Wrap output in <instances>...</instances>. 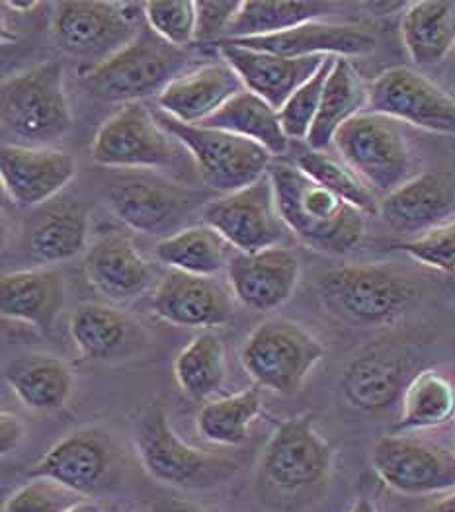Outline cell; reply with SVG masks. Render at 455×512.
<instances>
[{"label": "cell", "instance_id": "34", "mask_svg": "<svg viewBox=\"0 0 455 512\" xmlns=\"http://www.w3.org/2000/svg\"><path fill=\"white\" fill-rule=\"evenodd\" d=\"M455 421V385L436 370L414 374L401 397L395 434L438 428Z\"/></svg>", "mask_w": 455, "mask_h": 512}, {"label": "cell", "instance_id": "51", "mask_svg": "<svg viewBox=\"0 0 455 512\" xmlns=\"http://www.w3.org/2000/svg\"><path fill=\"white\" fill-rule=\"evenodd\" d=\"M112 512H120V511H112Z\"/></svg>", "mask_w": 455, "mask_h": 512}, {"label": "cell", "instance_id": "48", "mask_svg": "<svg viewBox=\"0 0 455 512\" xmlns=\"http://www.w3.org/2000/svg\"><path fill=\"white\" fill-rule=\"evenodd\" d=\"M69 512H104L102 511V507L96 503V501H92V499H83L81 503H77L73 509Z\"/></svg>", "mask_w": 455, "mask_h": 512}, {"label": "cell", "instance_id": "39", "mask_svg": "<svg viewBox=\"0 0 455 512\" xmlns=\"http://www.w3.org/2000/svg\"><path fill=\"white\" fill-rule=\"evenodd\" d=\"M334 61L336 57H327L323 67L305 85L299 86L288 98V102L278 110L282 128L290 139L307 141L313 124L317 120L323 92L334 67Z\"/></svg>", "mask_w": 455, "mask_h": 512}, {"label": "cell", "instance_id": "33", "mask_svg": "<svg viewBox=\"0 0 455 512\" xmlns=\"http://www.w3.org/2000/svg\"><path fill=\"white\" fill-rule=\"evenodd\" d=\"M321 0H245L225 40H250L284 34L307 22H317L331 10Z\"/></svg>", "mask_w": 455, "mask_h": 512}, {"label": "cell", "instance_id": "37", "mask_svg": "<svg viewBox=\"0 0 455 512\" xmlns=\"http://www.w3.org/2000/svg\"><path fill=\"white\" fill-rule=\"evenodd\" d=\"M262 395L250 387L237 395L213 399L198 413V432L217 446H239L249 438L250 427L262 413Z\"/></svg>", "mask_w": 455, "mask_h": 512}, {"label": "cell", "instance_id": "5", "mask_svg": "<svg viewBox=\"0 0 455 512\" xmlns=\"http://www.w3.org/2000/svg\"><path fill=\"white\" fill-rule=\"evenodd\" d=\"M133 444L143 470L176 489H209L229 479L237 466L184 442L170 425L161 403L147 405L133 428Z\"/></svg>", "mask_w": 455, "mask_h": 512}, {"label": "cell", "instance_id": "23", "mask_svg": "<svg viewBox=\"0 0 455 512\" xmlns=\"http://www.w3.org/2000/svg\"><path fill=\"white\" fill-rule=\"evenodd\" d=\"M411 358L397 348H372L354 358L342 374L340 389L350 407L381 413L401 401L411 382Z\"/></svg>", "mask_w": 455, "mask_h": 512}, {"label": "cell", "instance_id": "31", "mask_svg": "<svg viewBox=\"0 0 455 512\" xmlns=\"http://www.w3.org/2000/svg\"><path fill=\"white\" fill-rule=\"evenodd\" d=\"M401 40L416 65H438L455 47L454 0L411 2L401 18Z\"/></svg>", "mask_w": 455, "mask_h": 512}, {"label": "cell", "instance_id": "41", "mask_svg": "<svg viewBox=\"0 0 455 512\" xmlns=\"http://www.w3.org/2000/svg\"><path fill=\"white\" fill-rule=\"evenodd\" d=\"M83 499L53 479L34 477L6 499L2 512H69Z\"/></svg>", "mask_w": 455, "mask_h": 512}, {"label": "cell", "instance_id": "17", "mask_svg": "<svg viewBox=\"0 0 455 512\" xmlns=\"http://www.w3.org/2000/svg\"><path fill=\"white\" fill-rule=\"evenodd\" d=\"M77 174V161L55 147H22L4 143L0 178L10 200L20 208H40L61 194Z\"/></svg>", "mask_w": 455, "mask_h": 512}, {"label": "cell", "instance_id": "49", "mask_svg": "<svg viewBox=\"0 0 455 512\" xmlns=\"http://www.w3.org/2000/svg\"><path fill=\"white\" fill-rule=\"evenodd\" d=\"M350 512H379L368 497H360Z\"/></svg>", "mask_w": 455, "mask_h": 512}, {"label": "cell", "instance_id": "4", "mask_svg": "<svg viewBox=\"0 0 455 512\" xmlns=\"http://www.w3.org/2000/svg\"><path fill=\"white\" fill-rule=\"evenodd\" d=\"M317 286L332 315L354 327L391 325L420 299L413 278L383 264L334 266Z\"/></svg>", "mask_w": 455, "mask_h": 512}, {"label": "cell", "instance_id": "40", "mask_svg": "<svg viewBox=\"0 0 455 512\" xmlns=\"http://www.w3.org/2000/svg\"><path fill=\"white\" fill-rule=\"evenodd\" d=\"M147 26L166 43L186 49L196 42V2L192 0H153L143 2Z\"/></svg>", "mask_w": 455, "mask_h": 512}, {"label": "cell", "instance_id": "13", "mask_svg": "<svg viewBox=\"0 0 455 512\" xmlns=\"http://www.w3.org/2000/svg\"><path fill=\"white\" fill-rule=\"evenodd\" d=\"M332 470V448L315 428L313 415L284 421L270 436L262 458L260 479L278 493H299L323 483Z\"/></svg>", "mask_w": 455, "mask_h": 512}, {"label": "cell", "instance_id": "38", "mask_svg": "<svg viewBox=\"0 0 455 512\" xmlns=\"http://www.w3.org/2000/svg\"><path fill=\"white\" fill-rule=\"evenodd\" d=\"M295 167L360 212L370 215L379 210L377 194L372 188L342 159H334L327 151H315L307 147L297 155Z\"/></svg>", "mask_w": 455, "mask_h": 512}, {"label": "cell", "instance_id": "21", "mask_svg": "<svg viewBox=\"0 0 455 512\" xmlns=\"http://www.w3.org/2000/svg\"><path fill=\"white\" fill-rule=\"evenodd\" d=\"M219 57L227 61L243 85L280 110L291 94L305 85L325 63L327 57L291 59L268 51H256L243 45L221 40L215 43Z\"/></svg>", "mask_w": 455, "mask_h": 512}, {"label": "cell", "instance_id": "28", "mask_svg": "<svg viewBox=\"0 0 455 512\" xmlns=\"http://www.w3.org/2000/svg\"><path fill=\"white\" fill-rule=\"evenodd\" d=\"M2 378L24 407L40 413L63 409L75 382L69 364L51 354L18 356L4 364Z\"/></svg>", "mask_w": 455, "mask_h": 512}, {"label": "cell", "instance_id": "24", "mask_svg": "<svg viewBox=\"0 0 455 512\" xmlns=\"http://www.w3.org/2000/svg\"><path fill=\"white\" fill-rule=\"evenodd\" d=\"M65 276L57 266L8 272L0 280V313L51 335L65 305Z\"/></svg>", "mask_w": 455, "mask_h": 512}, {"label": "cell", "instance_id": "12", "mask_svg": "<svg viewBox=\"0 0 455 512\" xmlns=\"http://www.w3.org/2000/svg\"><path fill=\"white\" fill-rule=\"evenodd\" d=\"M202 221L215 229L237 253L278 247L286 237L270 174L233 194L207 200Z\"/></svg>", "mask_w": 455, "mask_h": 512}, {"label": "cell", "instance_id": "1", "mask_svg": "<svg viewBox=\"0 0 455 512\" xmlns=\"http://www.w3.org/2000/svg\"><path fill=\"white\" fill-rule=\"evenodd\" d=\"M282 221L303 245L323 255L354 251L366 233V214L311 180L295 165L268 169Z\"/></svg>", "mask_w": 455, "mask_h": 512}, {"label": "cell", "instance_id": "10", "mask_svg": "<svg viewBox=\"0 0 455 512\" xmlns=\"http://www.w3.org/2000/svg\"><path fill=\"white\" fill-rule=\"evenodd\" d=\"M143 24V4L69 0L57 4L51 28L65 53L83 59L84 67H92L135 40Z\"/></svg>", "mask_w": 455, "mask_h": 512}, {"label": "cell", "instance_id": "50", "mask_svg": "<svg viewBox=\"0 0 455 512\" xmlns=\"http://www.w3.org/2000/svg\"><path fill=\"white\" fill-rule=\"evenodd\" d=\"M430 512H455V491L448 499H444L442 503H438Z\"/></svg>", "mask_w": 455, "mask_h": 512}, {"label": "cell", "instance_id": "35", "mask_svg": "<svg viewBox=\"0 0 455 512\" xmlns=\"http://www.w3.org/2000/svg\"><path fill=\"white\" fill-rule=\"evenodd\" d=\"M227 245L229 243L215 229L202 223L159 239L155 256L170 270L194 276H215L229 264Z\"/></svg>", "mask_w": 455, "mask_h": 512}, {"label": "cell", "instance_id": "30", "mask_svg": "<svg viewBox=\"0 0 455 512\" xmlns=\"http://www.w3.org/2000/svg\"><path fill=\"white\" fill-rule=\"evenodd\" d=\"M137 327L125 313L102 303H83L71 317V337L81 356L106 362L127 356L137 342Z\"/></svg>", "mask_w": 455, "mask_h": 512}, {"label": "cell", "instance_id": "46", "mask_svg": "<svg viewBox=\"0 0 455 512\" xmlns=\"http://www.w3.org/2000/svg\"><path fill=\"white\" fill-rule=\"evenodd\" d=\"M155 512H207L196 505H190L186 501H178V499H166L155 505Z\"/></svg>", "mask_w": 455, "mask_h": 512}, {"label": "cell", "instance_id": "45", "mask_svg": "<svg viewBox=\"0 0 455 512\" xmlns=\"http://www.w3.org/2000/svg\"><path fill=\"white\" fill-rule=\"evenodd\" d=\"M411 2H366L364 6L373 12V16H389L395 10H407Z\"/></svg>", "mask_w": 455, "mask_h": 512}, {"label": "cell", "instance_id": "26", "mask_svg": "<svg viewBox=\"0 0 455 512\" xmlns=\"http://www.w3.org/2000/svg\"><path fill=\"white\" fill-rule=\"evenodd\" d=\"M90 208L81 200H59L40 206L24 231L26 255L38 266H55L86 249Z\"/></svg>", "mask_w": 455, "mask_h": 512}, {"label": "cell", "instance_id": "43", "mask_svg": "<svg viewBox=\"0 0 455 512\" xmlns=\"http://www.w3.org/2000/svg\"><path fill=\"white\" fill-rule=\"evenodd\" d=\"M241 0H200L196 2V42H221L233 26Z\"/></svg>", "mask_w": 455, "mask_h": 512}, {"label": "cell", "instance_id": "47", "mask_svg": "<svg viewBox=\"0 0 455 512\" xmlns=\"http://www.w3.org/2000/svg\"><path fill=\"white\" fill-rule=\"evenodd\" d=\"M2 6L10 8V10L18 12V14H28V12H32L38 6V2H34V0H4Z\"/></svg>", "mask_w": 455, "mask_h": 512}, {"label": "cell", "instance_id": "36", "mask_svg": "<svg viewBox=\"0 0 455 512\" xmlns=\"http://www.w3.org/2000/svg\"><path fill=\"white\" fill-rule=\"evenodd\" d=\"M225 346L213 333H200L180 350L174 360V378L192 399H207L225 384Z\"/></svg>", "mask_w": 455, "mask_h": 512}, {"label": "cell", "instance_id": "15", "mask_svg": "<svg viewBox=\"0 0 455 512\" xmlns=\"http://www.w3.org/2000/svg\"><path fill=\"white\" fill-rule=\"evenodd\" d=\"M120 454L114 438L98 427H84L67 434L49 448L26 475L53 479L84 499L116 483Z\"/></svg>", "mask_w": 455, "mask_h": 512}, {"label": "cell", "instance_id": "25", "mask_svg": "<svg viewBox=\"0 0 455 512\" xmlns=\"http://www.w3.org/2000/svg\"><path fill=\"white\" fill-rule=\"evenodd\" d=\"M84 272L96 292L116 303L139 298L153 280L151 264L124 233L96 239L86 249Z\"/></svg>", "mask_w": 455, "mask_h": 512}, {"label": "cell", "instance_id": "27", "mask_svg": "<svg viewBox=\"0 0 455 512\" xmlns=\"http://www.w3.org/2000/svg\"><path fill=\"white\" fill-rule=\"evenodd\" d=\"M229 42L268 51L274 55L301 59V57H366L375 51V38L368 30L354 24H331V22H307L284 34L250 40Z\"/></svg>", "mask_w": 455, "mask_h": 512}, {"label": "cell", "instance_id": "6", "mask_svg": "<svg viewBox=\"0 0 455 512\" xmlns=\"http://www.w3.org/2000/svg\"><path fill=\"white\" fill-rule=\"evenodd\" d=\"M204 198L200 190L153 171L122 172L106 192L108 208L124 225L163 239L182 231Z\"/></svg>", "mask_w": 455, "mask_h": 512}, {"label": "cell", "instance_id": "8", "mask_svg": "<svg viewBox=\"0 0 455 512\" xmlns=\"http://www.w3.org/2000/svg\"><path fill=\"white\" fill-rule=\"evenodd\" d=\"M155 116L186 149L202 182L221 196L243 190L268 174L272 155L262 145L229 131L182 124L165 112Z\"/></svg>", "mask_w": 455, "mask_h": 512}, {"label": "cell", "instance_id": "19", "mask_svg": "<svg viewBox=\"0 0 455 512\" xmlns=\"http://www.w3.org/2000/svg\"><path fill=\"white\" fill-rule=\"evenodd\" d=\"M299 276V256L280 245L258 253H235L227 264L233 296L258 313L274 311L290 301Z\"/></svg>", "mask_w": 455, "mask_h": 512}, {"label": "cell", "instance_id": "11", "mask_svg": "<svg viewBox=\"0 0 455 512\" xmlns=\"http://www.w3.org/2000/svg\"><path fill=\"white\" fill-rule=\"evenodd\" d=\"M184 151L145 102L122 106L98 128L90 145L96 165L118 171H168Z\"/></svg>", "mask_w": 455, "mask_h": 512}, {"label": "cell", "instance_id": "44", "mask_svg": "<svg viewBox=\"0 0 455 512\" xmlns=\"http://www.w3.org/2000/svg\"><path fill=\"white\" fill-rule=\"evenodd\" d=\"M26 436V425L12 413L0 415V454L14 452Z\"/></svg>", "mask_w": 455, "mask_h": 512}, {"label": "cell", "instance_id": "14", "mask_svg": "<svg viewBox=\"0 0 455 512\" xmlns=\"http://www.w3.org/2000/svg\"><path fill=\"white\" fill-rule=\"evenodd\" d=\"M368 112L440 135H455V98L409 67H391L368 85Z\"/></svg>", "mask_w": 455, "mask_h": 512}, {"label": "cell", "instance_id": "22", "mask_svg": "<svg viewBox=\"0 0 455 512\" xmlns=\"http://www.w3.org/2000/svg\"><path fill=\"white\" fill-rule=\"evenodd\" d=\"M243 90L245 85L235 69L219 57L174 79L157 96V104L161 112L182 124L202 126Z\"/></svg>", "mask_w": 455, "mask_h": 512}, {"label": "cell", "instance_id": "3", "mask_svg": "<svg viewBox=\"0 0 455 512\" xmlns=\"http://www.w3.org/2000/svg\"><path fill=\"white\" fill-rule=\"evenodd\" d=\"M190 55L159 38L147 22L135 40L106 61L81 69L84 90L104 102L131 104L159 96L174 79L186 73Z\"/></svg>", "mask_w": 455, "mask_h": 512}, {"label": "cell", "instance_id": "16", "mask_svg": "<svg viewBox=\"0 0 455 512\" xmlns=\"http://www.w3.org/2000/svg\"><path fill=\"white\" fill-rule=\"evenodd\" d=\"M372 466L379 479L403 495L455 491V454L422 438L389 434L375 442Z\"/></svg>", "mask_w": 455, "mask_h": 512}, {"label": "cell", "instance_id": "9", "mask_svg": "<svg viewBox=\"0 0 455 512\" xmlns=\"http://www.w3.org/2000/svg\"><path fill=\"white\" fill-rule=\"evenodd\" d=\"M325 358V346L299 323L266 319L243 344L241 362L258 387L295 395Z\"/></svg>", "mask_w": 455, "mask_h": 512}, {"label": "cell", "instance_id": "7", "mask_svg": "<svg viewBox=\"0 0 455 512\" xmlns=\"http://www.w3.org/2000/svg\"><path fill=\"white\" fill-rule=\"evenodd\" d=\"M332 145L375 194L387 196L416 176L405 131L387 116L368 110L358 114L338 129Z\"/></svg>", "mask_w": 455, "mask_h": 512}, {"label": "cell", "instance_id": "42", "mask_svg": "<svg viewBox=\"0 0 455 512\" xmlns=\"http://www.w3.org/2000/svg\"><path fill=\"white\" fill-rule=\"evenodd\" d=\"M397 249L426 268L452 274L455 272V219L397 245Z\"/></svg>", "mask_w": 455, "mask_h": 512}, {"label": "cell", "instance_id": "20", "mask_svg": "<svg viewBox=\"0 0 455 512\" xmlns=\"http://www.w3.org/2000/svg\"><path fill=\"white\" fill-rule=\"evenodd\" d=\"M377 214L395 233L416 239L454 219L455 180L448 172L416 174L383 196Z\"/></svg>", "mask_w": 455, "mask_h": 512}, {"label": "cell", "instance_id": "29", "mask_svg": "<svg viewBox=\"0 0 455 512\" xmlns=\"http://www.w3.org/2000/svg\"><path fill=\"white\" fill-rule=\"evenodd\" d=\"M368 110V85L362 81L352 59L336 57L323 92L317 120L307 137V147L327 151L338 129Z\"/></svg>", "mask_w": 455, "mask_h": 512}, {"label": "cell", "instance_id": "18", "mask_svg": "<svg viewBox=\"0 0 455 512\" xmlns=\"http://www.w3.org/2000/svg\"><path fill=\"white\" fill-rule=\"evenodd\" d=\"M151 307L170 325L211 331L231 321L235 296L215 276L170 270L157 286Z\"/></svg>", "mask_w": 455, "mask_h": 512}, {"label": "cell", "instance_id": "2", "mask_svg": "<svg viewBox=\"0 0 455 512\" xmlns=\"http://www.w3.org/2000/svg\"><path fill=\"white\" fill-rule=\"evenodd\" d=\"M0 122L8 145L53 147L73 128L65 67L43 61L8 77L0 88Z\"/></svg>", "mask_w": 455, "mask_h": 512}, {"label": "cell", "instance_id": "32", "mask_svg": "<svg viewBox=\"0 0 455 512\" xmlns=\"http://www.w3.org/2000/svg\"><path fill=\"white\" fill-rule=\"evenodd\" d=\"M202 126L245 137L262 145L272 157L284 155L290 147V137L282 128L278 110L247 88L233 96Z\"/></svg>", "mask_w": 455, "mask_h": 512}]
</instances>
